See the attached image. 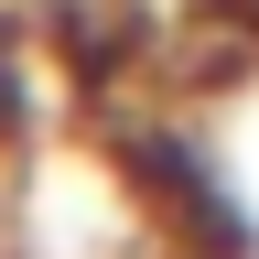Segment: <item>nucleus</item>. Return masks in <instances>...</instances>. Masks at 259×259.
Wrapping results in <instances>:
<instances>
[{"mask_svg":"<svg viewBox=\"0 0 259 259\" xmlns=\"http://www.w3.org/2000/svg\"><path fill=\"white\" fill-rule=\"evenodd\" d=\"M205 11H216V22H227V32H238V44H248V54H259V0H205Z\"/></svg>","mask_w":259,"mask_h":259,"instance_id":"obj_3","label":"nucleus"},{"mask_svg":"<svg viewBox=\"0 0 259 259\" xmlns=\"http://www.w3.org/2000/svg\"><path fill=\"white\" fill-rule=\"evenodd\" d=\"M108 151H119L130 194L151 205L162 248H184V259H259V216L238 205V184L216 173V151L184 119H130Z\"/></svg>","mask_w":259,"mask_h":259,"instance_id":"obj_1","label":"nucleus"},{"mask_svg":"<svg viewBox=\"0 0 259 259\" xmlns=\"http://www.w3.org/2000/svg\"><path fill=\"white\" fill-rule=\"evenodd\" d=\"M32 119H44V65L22 54V32H0V151H22Z\"/></svg>","mask_w":259,"mask_h":259,"instance_id":"obj_2","label":"nucleus"}]
</instances>
